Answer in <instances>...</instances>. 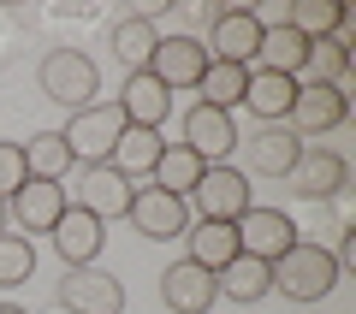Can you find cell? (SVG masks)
Segmentation results:
<instances>
[{
  "instance_id": "1",
  "label": "cell",
  "mask_w": 356,
  "mask_h": 314,
  "mask_svg": "<svg viewBox=\"0 0 356 314\" xmlns=\"http://www.w3.org/2000/svg\"><path fill=\"white\" fill-rule=\"evenodd\" d=\"M339 279H344V273H339V261H332V249L303 243V238H297L291 249L273 261V290H280V297H291V302H321Z\"/></svg>"
},
{
  "instance_id": "2",
  "label": "cell",
  "mask_w": 356,
  "mask_h": 314,
  "mask_svg": "<svg viewBox=\"0 0 356 314\" xmlns=\"http://www.w3.org/2000/svg\"><path fill=\"white\" fill-rule=\"evenodd\" d=\"M36 77H42V95H48L54 107H65V113H83V107H95V95H102V72H95V60H89L83 48H54Z\"/></svg>"
},
{
  "instance_id": "3",
  "label": "cell",
  "mask_w": 356,
  "mask_h": 314,
  "mask_svg": "<svg viewBox=\"0 0 356 314\" xmlns=\"http://www.w3.org/2000/svg\"><path fill=\"white\" fill-rule=\"evenodd\" d=\"M60 137H65V149H72L77 166H107L113 160V142L125 137V113H119V101H95L83 113H72V125Z\"/></svg>"
},
{
  "instance_id": "4",
  "label": "cell",
  "mask_w": 356,
  "mask_h": 314,
  "mask_svg": "<svg viewBox=\"0 0 356 314\" xmlns=\"http://www.w3.org/2000/svg\"><path fill=\"white\" fill-rule=\"evenodd\" d=\"M191 201H196V214H202V220H226V226H238L243 208H255V190H250V178H243V166L220 160V166H208V172L196 178Z\"/></svg>"
},
{
  "instance_id": "5",
  "label": "cell",
  "mask_w": 356,
  "mask_h": 314,
  "mask_svg": "<svg viewBox=\"0 0 356 314\" xmlns=\"http://www.w3.org/2000/svg\"><path fill=\"white\" fill-rule=\"evenodd\" d=\"M125 220L137 226V238L172 243V238H184V231H191V201H184V196H166V190H154V184H143V190H131Z\"/></svg>"
},
{
  "instance_id": "6",
  "label": "cell",
  "mask_w": 356,
  "mask_h": 314,
  "mask_svg": "<svg viewBox=\"0 0 356 314\" xmlns=\"http://www.w3.org/2000/svg\"><path fill=\"white\" fill-rule=\"evenodd\" d=\"M54 297H60L65 314H125V285L102 267H65Z\"/></svg>"
},
{
  "instance_id": "7",
  "label": "cell",
  "mask_w": 356,
  "mask_h": 314,
  "mask_svg": "<svg viewBox=\"0 0 356 314\" xmlns=\"http://www.w3.org/2000/svg\"><path fill=\"white\" fill-rule=\"evenodd\" d=\"M291 243H297V220L285 214V208H261V201H255V208L238 214V255H255V261L273 267Z\"/></svg>"
},
{
  "instance_id": "8",
  "label": "cell",
  "mask_w": 356,
  "mask_h": 314,
  "mask_svg": "<svg viewBox=\"0 0 356 314\" xmlns=\"http://www.w3.org/2000/svg\"><path fill=\"white\" fill-rule=\"evenodd\" d=\"M255 42H261V13H250V6H220V13H208V42H202L208 60L250 65Z\"/></svg>"
},
{
  "instance_id": "9",
  "label": "cell",
  "mask_w": 356,
  "mask_h": 314,
  "mask_svg": "<svg viewBox=\"0 0 356 314\" xmlns=\"http://www.w3.org/2000/svg\"><path fill=\"white\" fill-rule=\"evenodd\" d=\"M350 119V95L339 83H303L297 77V101H291V131L297 137H321V131H339Z\"/></svg>"
},
{
  "instance_id": "10",
  "label": "cell",
  "mask_w": 356,
  "mask_h": 314,
  "mask_svg": "<svg viewBox=\"0 0 356 314\" xmlns=\"http://www.w3.org/2000/svg\"><path fill=\"white\" fill-rule=\"evenodd\" d=\"M65 208H72V190H65V184H48V178H24V190L6 201V220H18V231H24V238H48L54 220H60Z\"/></svg>"
},
{
  "instance_id": "11",
  "label": "cell",
  "mask_w": 356,
  "mask_h": 314,
  "mask_svg": "<svg viewBox=\"0 0 356 314\" xmlns=\"http://www.w3.org/2000/svg\"><path fill=\"white\" fill-rule=\"evenodd\" d=\"M161 302H166V314H208V308L220 302V285H214L208 267L172 261V267L161 273Z\"/></svg>"
},
{
  "instance_id": "12",
  "label": "cell",
  "mask_w": 356,
  "mask_h": 314,
  "mask_svg": "<svg viewBox=\"0 0 356 314\" xmlns=\"http://www.w3.org/2000/svg\"><path fill=\"white\" fill-rule=\"evenodd\" d=\"M102 220H95V214H83V208H77V201H72V208H65V214L60 220H54V231H48V243H54V255H60V261L65 267H95V255H102Z\"/></svg>"
},
{
  "instance_id": "13",
  "label": "cell",
  "mask_w": 356,
  "mask_h": 314,
  "mask_svg": "<svg viewBox=\"0 0 356 314\" xmlns=\"http://www.w3.org/2000/svg\"><path fill=\"white\" fill-rule=\"evenodd\" d=\"M149 72L161 77L166 89H196V83H202V72H208V48H202V36H161V42H154Z\"/></svg>"
},
{
  "instance_id": "14",
  "label": "cell",
  "mask_w": 356,
  "mask_h": 314,
  "mask_svg": "<svg viewBox=\"0 0 356 314\" xmlns=\"http://www.w3.org/2000/svg\"><path fill=\"white\" fill-rule=\"evenodd\" d=\"M119 113H125V125H137V131H161L166 113H172V89H166L154 72H131L125 83H119Z\"/></svg>"
},
{
  "instance_id": "15",
  "label": "cell",
  "mask_w": 356,
  "mask_h": 314,
  "mask_svg": "<svg viewBox=\"0 0 356 314\" xmlns=\"http://www.w3.org/2000/svg\"><path fill=\"white\" fill-rule=\"evenodd\" d=\"M309 142L297 137L291 125H255V142H250V172L243 178H291V166L303 160Z\"/></svg>"
},
{
  "instance_id": "16",
  "label": "cell",
  "mask_w": 356,
  "mask_h": 314,
  "mask_svg": "<svg viewBox=\"0 0 356 314\" xmlns=\"http://www.w3.org/2000/svg\"><path fill=\"white\" fill-rule=\"evenodd\" d=\"M131 178L125 172H113V166H89L83 172V184H77V208H83V214H95L107 226V220H125V208H131Z\"/></svg>"
},
{
  "instance_id": "17",
  "label": "cell",
  "mask_w": 356,
  "mask_h": 314,
  "mask_svg": "<svg viewBox=\"0 0 356 314\" xmlns=\"http://www.w3.org/2000/svg\"><path fill=\"white\" fill-rule=\"evenodd\" d=\"M291 184L303 201H332L344 196V184H350V166H344V154L332 149H303V160L291 166Z\"/></svg>"
},
{
  "instance_id": "18",
  "label": "cell",
  "mask_w": 356,
  "mask_h": 314,
  "mask_svg": "<svg viewBox=\"0 0 356 314\" xmlns=\"http://www.w3.org/2000/svg\"><path fill=\"white\" fill-rule=\"evenodd\" d=\"M184 149H196L208 166H220L232 149H238V125H232V113H220V107H202V101H196L191 113H184Z\"/></svg>"
},
{
  "instance_id": "19",
  "label": "cell",
  "mask_w": 356,
  "mask_h": 314,
  "mask_svg": "<svg viewBox=\"0 0 356 314\" xmlns=\"http://www.w3.org/2000/svg\"><path fill=\"white\" fill-rule=\"evenodd\" d=\"M303 60H309V42L297 36L291 24H261V42H255V60L250 72H280V77H303Z\"/></svg>"
},
{
  "instance_id": "20",
  "label": "cell",
  "mask_w": 356,
  "mask_h": 314,
  "mask_svg": "<svg viewBox=\"0 0 356 314\" xmlns=\"http://www.w3.org/2000/svg\"><path fill=\"white\" fill-rule=\"evenodd\" d=\"M291 101H297V77H280V72H250L243 107H250L255 125H285V119H291Z\"/></svg>"
},
{
  "instance_id": "21",
  "label": "cell",
  "mask_w": 356,
  "mask_h": 314,
  "mask_svg": "<svg viewBox=\"0 0 356 314\" xmlns=\"http://www.w3.org/2000/svg\"><path fill=\"white\" fill-rule=\"evenodd\" d=\"M184 243H191L184 261L208 267V273H220L226 261H238V226H226V220H196V226L184 231Z\"/></svg>"
},
{
  "instance_id": "22",
  "label": "cell",
  "mask_w": 356,
  "mask_h": 314,
  "mask_svg": "<svg viewBox=\"0 0 356 314\" xmlns=\"http://www.w3.org/2000/svg\"><path fill=\"white\" fill-rule=\"evenodd\" d=\"M208 172V160L196 149H184V142H166L161 149V160H154V190H166V196H184L191 201V190H196V178Z\"/></svg>"
},
{
  "instance_id": "23",
  "label": "cell",
  "mask_w": 356,
  "mask_h": 314,
  "mask_svg": "<svg viewBox=\"0 0 356 314\" xmlns=\"http://www.w3.org/2000/svg\"><path fill=\"white\" fill-rule=\"evenodd\" d=\"M214 285H220V297H232V302H261L267 290H273V267L267 261H255V255H238V261H226L214 273Z\"/></svg>"
},
{
  "instance_id": "24",
  "label": "cell",
  "mask_w": 356,
  "mask_h": 314,
  "mask_svg": "<svg viewBox=\"0 0 356 314\" xmlns=\"http://www.w3.org/2000/svg\"><path fill=\"white\" fill-rule=\"evenodd\" d=\"M161 149H166L161 131H137V125H125V137L113 142V160H107V166H113V172H125L131 184H137V178H149V172H154Z\"/></svg>"
},
{
  "instance_id": "25",
  "label": "cell",
  "mask_w": 356,
  "mask_h": 314,
  "mask_svg": "<svg viewBox=\"0 0 356 314\" xmlns=\"http://www.w3.org/2000/svg\"><path fill=\"white\" fill-rule=\"evenodd\" d=\"M285 24H291V30H297L303 42H321V36H344L350 13H344L339 0H291V13H285Z\"/></svg>"
},
{
  "instance_id": "26",
  "label": "cell",
  "mask_w": 356,
  "mask_h": 314,
  "mask_svg": "<svg viewBox=\"0 0 356 314\" xmlns=\"http://www.w3.org/2000/svg\"><path fill=\"white\" fill-rule=\"evenodd\" d=\"M202 107H220V113H232V107H243V89H250V65H232V60H208L202 72Z\"/></svg>"
},
{
  "instance_id": "27",
  "label": "cell",
  "mask_w": 356,
  "mask_h": 314,
  "mask_svg": "<svg viewBox=\"0 0 356 314\" xmlns=\"http://www.w3.org/2000/svg\"><path fill=\"white\" fill-rule=\"evenodd\" d=\"M24 149V172L30 178H48V184H60L65 172H72V149H65L60 131H36L30 142H18Z\"/></svg>"
},
{
  "instance_id": "28",
  "label": "cell",
  "mask_w": 356,
  "mask_h": 314,
  "mask_svg": "<svg viewBox=\"0 0 356 314\" xmlns=\"http://www.w3.org/2000/svg\"><path fill=\"white\" fill-rule=\"evenodd\" d=\"M350 77V42L344 36H321L309 42V60H303V83H339Z\"/></svg>"
},
{
  "instance_id": "29",
  "label": "cell",
  "mask_w": 356,
  "mask_h": 314,
  "mask_svg": "<svg viewBox=\"0 0 356 314\" xmlns=\"http://www.w3.org/2000/svg\"><path fill=\"white\" fill-rule=\"evenodd\" d=\"M154 42H161L154 18H119V24H113V53L131 65V72H149V60H154Z\"/></svg>"
},
{
  "instance_id": "30",
  "label": "cell",
  "mask_w": 356,
  "mask_h": 314,
  "mask_svg": "<svg viewBox=\"0 0 356 314\" xmlns=\"http://www.w3.org/2000/svg\"><path fill=\"white\" fill-rule=\"evenodd\" d=\"M36 273V243L24 231H0V290H18Z\"/></svg>"
},
{
  "instance_id": "31",
  "label": "cell",
  "mask_w": 356,
  "mask_h": 314,
  "mask_svg": "<svg viewBox=\"0 0 356 314\" xmlns=\"http://www.w3.org/2000/svg\"><path fill=\"white\" fill-rule=\"evenodd\" d=\"M24 149L18 142H0V201H13L18 190H24Z\"/></svg>"
},
{
  "instance_id": "32",
  "label": "cell",
  "mask_w": 356,
  "mask_h": 314,
  "mask_svg": "<svg viewBox=\"0 0 356 314\" xmlns=\"http://www.w3.org/2000/svg\"><path fill=\"white\" fill-rule=\"evenodd\" d=\"M0 231H13V220H6V201H0Z\"/></svg>"
},
{
  "instance_id": "33",
  "label": "cell",
  "mask_w": 356,
  "mask_h": 314,
  "mask_svg": "<svg viewBox=\"0 0 356 314\" xmlns=\"http://www.w3.org/2000/svg\"><path fill=\"white\" fill-rule=\"evenodd\" d=\"M0 314H30V308H13V302H0Z\"/></svg>"
}]
</instances>
